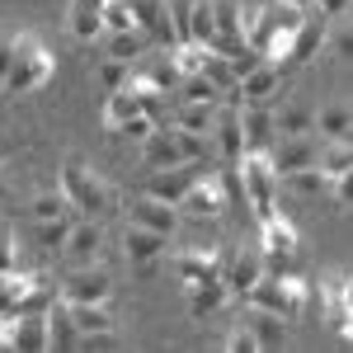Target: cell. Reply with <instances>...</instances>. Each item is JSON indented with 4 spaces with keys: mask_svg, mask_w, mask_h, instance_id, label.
<instances>
[{
    "mask_svg": "<svg viewBox=\"0 0 353 353\" xmlns=\"http://www.w3.org/2000/svg\"><path fill=\"white\" fill-rule=\"evenodd\" d=\"M212 146L208 137H193V132H179V128H151L141 137V161L146 170H165V165H184V161H208Z\"/></svg>",
    "mask_w": 353,
    "mask_h": 353,
    "instance_id": "6da1fadb",
    "label": "cell"
},
{
    "mask_svg": "<svg viewBox=\"0 0 353 353\" xmlns=\"http://www.w3.org/2000/svg\"><path fill=\"white\" fill-rule=\"evenodd\" d=\"M241 189H245V203H250V212H254V221H264L278 212V174H273L269 165V151H245L241 156Z\"/></svg>",
    "mask_w": 353,
    "mask_h": 353,
    "instance_id": "7a4b0ae2",
    "label": "cell"
},
{
    "mask_svg": "<svg viewBox=\"0 0 353 353\" xmlns=\"http://www.w3.org/2000/svg\"><path fill=\"white\" fill-rule=\"evenodd\" d=\"M61 193H66L71 212H85V217H99L109 208V189L99 184V174H90V165L81 156L61 161Z\"/></svg>",
    "mask_w": 353,
    "mask_h": 353,
    "instance_id": "3957f363",
    "label": "cell"
},
{
    "mask_svg": "<svg viewBox=\"0 0 353 353\" xmlns=\"http://www.w3.org/2000/svg\"><path fill=\"white\" fill-rule=\"evenodd\" d=\"M48 76H52V57L43 52V43H38V38H14V61H10L0 90L24 94V90H38Z\"/></svg>",
    "mask_w": 353,
    "mask_h": 353,
    "instance_id": "277c9868",
    "label": "cell"
},
{
    "mask_svg": "<svg viewBox=\"0 0 353 353\" xmlns=\"http://www.w3.org/2000/svg\"><path fill=\"white\" fill-rule=\"evenodd\" d=\"M203 174H208V161L165 165V170H151V174H146L141 193H151V198H161V203H179V198L193 189V179H203Z\"/></svg>",
    "mask_w": 353,
    "mask_h": 353,
    "instance_id": "5b68a950",
    "label": "cell"
},
{
    "mask_svg": "<svg viewBox=\"0 0 353 353\" xmlns=\"http://www.w3.org/2000/svg\"><path fill=\"white\" fill-rule=\"evenodd\" d=\"M184 217H193V221H217L221 212H231L226 208V193H221V179H217V170L212 174H203V179H193V189L174 203Z\"/></svg>",
    "mask_w": 353,
    "mask_h": 353,
    "instance_id": "8992f818",
    "label": "cell"
},
{
    "mask_svg": "<svg viewBox=\"0 0 353 353\" xmlns=\"http://www.w3.org/2000/svg\"><path fill=\"white\" fill-rule=\"evenodd\" d=\"M57 292H61V301H109L113 297V273L99 269V259H94V264H85V269L66 273Z\"/></svg>",
    "mask_w": 353,
    "mask_h": 353,
    "instance_id": "52a82bcc",
    "label": "cell"
},
{
    "mask_svg": "<svg viewBox=\"0 0 353 353\" xmlns=\"http://www.w3.org/2000/svg\"><path fill=\"white\" fill-rule=\"evenodd\" d=\"M5 349H14V353L48 349V321H43V311H14V316H5Z\"/></svg>",
    "mask_w": 353,
    "mask_h": 353,
    "instance_id": "ba28073f",
    "label": "cell"
},
{
    "mask_svg": "<svg viewBox=\"0 0 353 353\" xmlns=\"http://www.w3.org/2000/svg\"><path fill=\"white\" fill-rule=\"evenodd\" d=\"M137 28L156 43V48H174V24H170V0H128Z\"/></svg>",
    "mask_w": 353,
    "mask_h": 353,
    "instance_id": "9c48e42d",
    "label": "cell"
},
{
    "mask_svg": "<svg viewBox=\"0 0 353 353\" xmlns=\"http://www.w3.org/2000/svg\"><path fill=\"white\" fill-rule=\"evenodd\" d=\"M269 151H273L269 165H273V174H278V179H283V174H292V170L316 165V156H321V146H316L311 137H278Z\"/></svg>",
    "mask_w": 353,
    "mask_h": 353,
    "instance_id": "30bf717a",
    "label": "cell"
},
{
    "mask_svg": "<svg viewBox=\"0 0 353 353\" xmlns=\"http://www.w3.org/2000/svg\"><path fill=\"white\" fill-rule=\"evenodd\" d=\"M128 217H132V226L174 236V226H179V208H174V203H161V198H151V193H137L132 208H128Z\"/></svg>",
    "mask_w": 353,
    "mask_h": 353,
    "instance_id": "8fae6325",
    "label": "cell"
},
{
    "mask_svg": "<svg viewBox=\"0 0 353 353\" xmlns=\"http://www.w3.org/2000/svg\"><path fill=\"white\" fill-rule=\"evenodd\" d=\"M241 118V137H245V151H269L278 132H273V109L269 104H241L236 109Z\"/></svg>",
    "mask_w": 353,
    "mask_h": 353,
    "instance_id": "7c38bea8",
    "label": "cell"
},
{
    "mask_svg": "<svg viewBox=\"0 0 353 353\" xmlns=\"http://www.w3.org/2000/svg\"><path fill=\"white\" fill-rule=\"evenodd\" d=\"M259 278H264V254H259V250H241L231 264H221V283H226V292H236V297H245Z\"/></svg>",
    "mask_w": 353,
    "mask_h": 353,
    "instance_id": "4fadbf2b",
    "label": "cell"
},
{
    "mask_svg": "<svg viewBox=\"0 0 353 353\" xmlns=\"http://www.w3.org/2000/svg\"><path fill=\"white\" fill-rule=\"evenodd\" d=\"M278 85H283V66L278 61H254L241 76V94H245V104H269L278 94Z\"/></svg>",
    "mask_w": 353,
    "mask_h": 353,
    "instance_id": "5bb4252c",
    "label": "cell"
},
{
    "mask_svg": "<svg viewBox=\"0 0 353 353\" xmlns=\"http://www.w3.org/2000/svg\"><path fill=\"white\" fill-rule=\"evenodd\" d=\"M245 330H250L254 349H283V344H288V321L273 316V311H264V306H250V311H245Z\"/></svg>",
    "mask_w": 353,
    "mask_h": 353,
    "instance_id": "9a60e30c",
    "label": "cell"
},
{
    "mask_svg": "<svg viewBox=\"0 0 353 353\" xmlns=\"http://www.w3.org/2000/svg\"><path fill=\"white\" fill-rule=\"evenodd\" d=\"M99 245H104V226L94 217H85V221H71L61 250H66L71 259H81V264H94V259H99Z\"/></svg>",
    "mask_w": 353,
    "mask_h": 353,
    "instance_id": "2e32d148",
    "label": "cell"
},
{
    "mask_svg": "<svg viewBox=\"0 0 353 353\" xmlns=\"http://www.w3.org/2000/svg\"><path fill=\"white\" fill-rule=\"evenodd\" d=\"M321 48H325V24L301 14V24L292 28V38H288V57H283V61H297V66L301 61H316Z\"/></svg>",
    "mask_w": 353,
    "mask_h": 353,
    "instance_id": "e0dca14e",
    "label": "cell"
},
{
    "mask_svg": "<svg viewBox=\"0 0 353 353\" xmlns=\"http://www.w3.org/2000/svg\"><path fill=\"white\" fill-rule=\"evenodd\" d=\"M184 292H189V316H212V311H221L226 306V283L221 278H198V283H184Z\"/></svg>",
    "mask_w": 353,
    "mask_h": 353,
    "instance_id": "ac0fdd59",
    "label": "cell"
},
{
    "mask_svg": "<svg viewBox=\"0 0 353 353\" xmlns=\"http://www.w3.org/2000/svg\"><path fill=\"white\" fill-rule=\"evenodd\" d=\"M212 146H217L226 161H241L245 156V137H241V118H236V109H221L217 104V118H212Z\"/></svg>",
    "mask_w": 353,
    "mask_h": 353,
    "instance_id": "d6986e66",
    "label": "cell"
},
{
    "mask_svg": "<svg viewBox=\"0 0 353 353\" xmlns=\"http://www.w3.org/2000/svg\"><path fill=\"white\" fill-rule=\"evenodd\" d=\"M43 321H48V349H76L81 344V330H76V321H71V311H66L61 297L43 311Z\"/></svg>",
    "mask_w": 353,
    "mask_h": 353,
    "instance_id": "ffe728a7",
    "label": "cell"
},
{
    "mask_svg": "<svg viewBox=\"0 0 353 353\" xmlns=\"http://www.w3.org/2000/svg\"><path fill=\"white\" fill-rule=\"evenodd\" d=\"M212 118H217V104H193V99H179V104H174V118H170V128L193 132V137H212Z\"/></svg>",
    "mask_w": 353,
    "mask_h": 353,
    "instance_id": "44dd1931",
    "label": "cell"
},
{
    "mask_svg": "<svg viewBox=\"0 0 353 353\" xmlns=\"http://www.w3.org/2000/svg\"><path fill=\"white\" fill-rule=\"evenodd\" d=\"M259 250L264 254H297V231H292V221L288 217H264L259 221Z\"/></svg>",
    "mask_w": 353,
    "mask_h": 353,
    "instance_id": "7402d4cb",
    "label": "cell"
},
{
    "mask_svg": "<svg viewBox=\"0 0 353 353\" xmlns=\"http://www.w3.org/2000/svg\"><path fill=\"white\" fill-rule=\"evenodd\" d=\"M174 273H179L184 283L221 278V259H217V250H179V254H174Z\"/></svg>",
    "mask_w": 353,
    "mask_h": 353,
    "instance_id": "603a6c76",
    "label": "cell"
},
{
    "mask_svg": "<svg viewBox=\"0 0 353 353\" xmlns=\"http://www.w3.org/2000/svg\"><path fill=\"white\" fill-rule=\"evenodd\" d=\"M170 236H161V231H146V226H132L128 236H123V250H128V259L132 264H156L161 259V250Z\"/></svg>",
    "mask_w": 353,
    "mask_h": 353,
    "instance_id": "cb8c5ba5",
    "label": "cell"
},
{
    "mask_svg": "<svg viewBox=\"0 0 353 353\" xmlns=\"http://www.w3.org/2000/svg\"><path fill=\"white\" fill-rule=\"evenodd\" d=\"M71 321L81 334H94V330H113V316H109V301H66Z\"/></svg>",
    "mask_w": 353,
    "mask_h": 353,
    "instance_id": "d4e9b609",
    "label": "cell"
},
{
    "mask_svg": "<svg viewBox=\"0 0 353 353\" xmlns=\"http://www.w3.org/2000/svg\"><path fill=\"white\" fill-rule=\"evenodd\" d=\"M66 24H71V33H76L81 43H90V38H99V33H104V24H99V5H94V0H71Z\"/></svg>",
    "mask_w": 353,
    "mask_h": 353,
    "instance_id": "484cf974",
    "label": "cell"
},
{
    "mask_svg": "<svg viewBox=\"0 0 353 353\" xmlns=\"http://www.w3.org/2000/svg\"><path fill=\"white\" fill-rule=\"evenodd\" d=\"M316 170H321V174H349V170H353L349 137H330V146L316 156Z\"/></svg>",
    "mask_w": 353,
    "mask_h": 353,
    "instance_id": "4316f807",
    "label": "cell"
},
{
    "mask_svg": "<svg viewBox=\"0 0 353 353\" xmlns=\"http://www.w3.org/2000/svg\"><path fill=\"white\" fill-rule=\"evenodd\" d=\"M146 48H156L141 28H123V33H109V57H118V61H137V57L146 52Z\"/></svg>",
    "mask_w": 353,
    "mask_h": 353,
    "instance_id": "83f0119b",
    "label": "cell"
},
{
    "mask_svg": "<svg viewBox=\"0 0 353 353\" xmlns=\"http://www.w3.org/2000/svg\"><path fill=\"white\" fill-rule=\"evenodd\" d=\"M311 123H316V113L301 109V104H288V109L273 113V132H278V137H306V132H311Z\"/></svg>",
    "mask_w": 353,
    "mask_h": 353,
    "instance_id": "f1b7e54d",
    "label": "cell"
},
{
    "mask_svg": "<svg viewBox=\"0 0 353 353\" xmlns=\"http://www.w3.org/2000/svg\"><path fill=\"white\" fill-rule=\"evenodd\" d=\"M189 43H203V48L217 43V28H212V0H193V5H189Z\"/></svg>",
    "mask_w": 353,
    "mask_h": 353,
    "instance_id": "f546056e",
    "label": "cell"
},
{
    "mask_svg": "<svg viewBox=\"0 0 353 353\" xmlns=\"http://www.w3.org/2000/svg\"><path fill=\"white\" fill-rule=\"evenodd\" d=\"M203 76L217 85V90H231V85L241 81V76H236V66H231V57L212 52V48H208V57H203ZM217 99H221V94H217Z\"/></svg>",
    "mask_w": 353,
    "mask_h": 353,
    "instance_id": "4dcf8cb0",
    "label": "cell"
},
{
    "mask_svg": "<svg viewBox=\"0 0 353 353\" xmlns=\"http://www.w3.org/2000/svg\"><path fill=\"white\" fill-rule=\"evenodd\" d=\"M66 212H71V203H66V193H61V189H48V193H38V198L28 203V217H33V221L66 217Z\"/></svg>",
    "mask_w": 353,
    "mask_h": 353,
    "instance_id": "1f68e13d",
    "label": "cell"
},
{
    "mask_svg": "<svg viewBox=\"0 0 353 353\" xmlns=\"http://www.w3.org/2000/svg\"><path fill=\"white\" fill-rule=\"evenodd\" d=\"M283 179H288V189L301 193V198H316V193H325V184H330V174H321L316 165H306V170H292V174H283Z\"/></svg>",
    "mask_w": 353,
    "mask_h": 353,
    "instance_id": "d6a6232c",
    "label": "cell"
},
{
    "mask_svg": "<svg viewBox=\"0 0 353 353\" xmlns=\"http://www.w3.org/2000/svg\"><path fill=\"white\" fill-rule=\"evenodd\" d=\"M349 104H325V109L316 113V123H311V128H321V132L325 137H349Z\"/></svg>",
    "mask_w": 353,
    "mask_h": 353,
    "instance_id": "836d02e7",
    "label": "cell"
},
{
    "mask_svg": "<svg viewBox=\"0 0 353 353\" xmlns=\"http://www.w3.org/2000/svg\"><path fill=\"white\" fill-rule=\"evenodd\" d=\"M99 24H104V33H123V28H137V19L128 10V0H104L99 5Z\"/></svg>",
    "mask_w": 353,
    "mask_h": 353,
    "instance_id": "e575fe53",
    "label": "cell"
},
{
    "mask_svg": "<svg viewBox=\"0 0 353 353\" xmlns=\"http://www.w3.org/2000/svg\"><path fill=\"white\" fill-rule=\"evenodd\" d=\"M71 212L66 217H48V221H38V250H61L66 245V231H71Z\"/></svg>",
    "mask_w": 353,
    "mask_h": 353,
    "instance_id": "d590c367",
    "label": "cell"
},
{
    "mask_svg": "<svg viewBox=\"0 0 353 353\" xmlns=\"http://www.w3.org/2000/svg\"><path fill=\"white\" fill-rule=\"evenodd\" d=\"M128 76H132V61H118V57H104L99 61V85L104 90H123Z\"/></svg>",
    "mask_w": 353,
    "mask_h": 353,
    "instance_id": "8d00e7d4",
    "label": "cell"
},
{
    "mask_svg": "<svg viewBox=\"0 0 353 353\" xmlns=\"http://www.w3.org/2000/svg\"><path fill=\"white\" fill-rule=\"evenodd\" d=\"M151 128H156V118H151V113H132V118L113 123L109 132H113V137H128V141H141V137L151 132Z\"/></svg>",
    "mask_w": 353,
    "mask_h": 353,
    "instance_id": "74e56055",
    "label": "cell"
},
{
    "mask_svg": "<svg viewBox=\"0 0 353 353\" xmlns=\"http://www.w3.org/2000/svg\"><path fill=\"white\" fill-rule=\"evenodd\" d=\"M0 273H19V254H14V241L0 231Z\"/></svg>",
    "mask_w": 353,
    "mask_h": 353,
    "instance_id": "f35d334b",
    "label": "cell"
},
{
    "mask_svg": "<svg viewBox=\"0 0 353 353\" xmlns=\"http://www.w3.org/2000/svg\"><path fill=\"white\" fill-rule=\"evenodd\" d=\"M311 5H316L325 19H344V14H349V0H311Z\"/></svg>",
    "mask_w": 353,
    "mask_h": 353,
    "instance_id": "ab89813d",
    "label": "cell"
},
{
    "mask_svg": "<svg viewBox=\"0 0 353 353\" xmlns=\"http://www.w3.org/2000/svg\"><path fill=\"white\" fill-rule=\"evenodd\" d=\"M226 349H231V353H254V339H250V330H236V334L226 339Z\"/></svg>",
    "mask_w": 353,
    "mask_h": 353,
    "instance_id": "60d3db41",
    "label": "cell"
},
{
    "mask_svg": "<svg viewBox=\"0 0 353 353\" xmlns=\"http://www.w3.org/2000/svg\"><path fill=\"white\" fill-rule=\"evenodd\" d=\"M10 61H14V38H0V81H5Z\"/></svg>",
    "mask_w": 353,
    "mask_h": 353,
    "instance_id": "b9f144b4",
    "label": "cell"
},
{
    "mask_svg": "<svg viewBox=\"0 0 353 353\" xmlns=\"http://www.w3.org/2000/svg\"><path fill=\"white\" fill-rule=\"evenodd\" d=\"M334 52H339V57L353 52V38H349V33H339V38H334Z\"/></svg>",
    "mask_w": 353,
    "mask_h": 353,
    "instance_id": "7bdbcfd3",
    "label": "cell"
},
{
    "mask_svg": "<svg viewBox=\"0 0 353 353\" xmlns=\"http://www.w3.org/2000/svg\"><path fill=\"white\" fill-rule=\"evenodd\" d=\"M283 5H292V10H311V0H283Z\"/></svg>",
    "mask_w": 353,
    "mask_h": 353,
    "instance_id": "ee69618b",
    "label": "cell"
},
{
    "mask_svg": "<svg viewBox=\"0 0 353 353\" xmlns=\"http://www.w3.org/2000/svg\"><path fill=\"white\" fill-rule=\"evenodd\" d=\"M5 198H10V184H5V179H0V203H5Z\"/></svg>",
    "mask_w": 353,
    "mask_h": 353,
    "instance_id": "f6af8a7d",
    "label": "cell"
},
{
    "mask_svg": "<svg viewBox=\"0 0 353 353\" xmlns=\"http://www.w3.org/2000/svg\"><path fill=\"white\" fill-rule=\"evenodd\" d=\"M0 349H5V316H0Z\"/></svg>",
    "mask_w": 353,
    "mask_h": 353,
    "instance_id": "bcb514c9",
    "label": "cell"
},
{
    "mask_svg": "<svg viewBox=\"0 0 353 353\" xmlns=\"http://www.w3.org/2000/svg\"><path fill=\"white\" fill-rule=\"evenodd\" d=\"M5 156H10V146H5V141H0V161H5Z\"/></svg>",
    "mask_w": 353,
    "mask_h": 353,
    "instance_id": "7dc6e473",
    "label": "cell"
},
{
    "mask_svg": "<svg viewBox=\"0 0 353 353\" xmlns=\"http://www.w3.org/2000/svg\"><path fill=\"white\" fill-rule=\"evenodd\" d=\"M94 5H104V0H94Z\"/></svg>",
    "mask_w": 353,
    "mask_h": 353,
    "instance_id": "c3c4849f",
    "label": "cell"
}]
</instances>
